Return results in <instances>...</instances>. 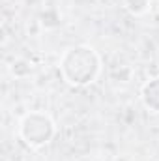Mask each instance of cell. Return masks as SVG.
Wrapping results in <instances>:
<instances>
[{"mask_svg":"<svg viewBox=\"0 0 159 161\" xmlns=\"http://www.w3.org/2000/svg\"><path fill=\"white\" fill-rule=\"evenodd\" d=\"M58 71L69 86L84 88L96 82L101 73V56L86 43L68 47L58 62Z\"/></svg>","mask_w":159,"mask_h":161,"instance_id":"1","label":"cell"},{"mask_svg":"<svg viewBox=\"0 0 159 161\" xmlns=\"http://www.w3.org/2000/svg\"><path fill=\"white\" fill-rule=\"evenodd\" d=\"M54 135L56 124L45 111H30L19 122V137L32 150H40L45 144H49Z\"/></svg>","mask_w":159,"mask_h":161,"instance_id":"2","label":"cell"},{"mask_svg":"<svg viewBox=\"0 0 159 161\" xmlns=\"http://www.w3.org/2000/svg\"><path fill=\"white\" fill-rule=\"evenodd\" d=\"M140 101L148 113L159 114V77L148 79L140 88Z\"/></svg>","mask_w":159,"mask_h":161,"instance_id":"3","label":"cell"},{"mask_svg":"<svg viewBox=\"0 0 159 161\" xmlns=\"http://www.w3.org/2000/svg\"><path fill=\"white\" fill-rule=\"evenodd\" d=\"M152 0H123V9L133 17H142L150 11Z\"/></svg>","mask_w":159,"mask_h":161,"instance_id":"4","label":"cell"},{"mask_svg":"<svg viewBox=\"0 0 159 161\" xmlns=\"http://www.w3.org/2000/svg\"><path fill=\"white\" fill-rule=\"evenodd\" d=\"M9 73L15 79H26L32 73V64L28 60H25V58H15L9 64Z\"/></svg>","mask_w":159,"mask_h":161,"instance_id":"5","label":"cell"}]
</instances>
